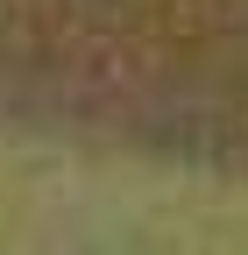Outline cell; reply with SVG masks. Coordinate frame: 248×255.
Returning a JSON list of instances; mask_svg holds the SVG:
<instances>
[{"label":"cell","instance_id":"6da1fadb","mask_svg":"<svg viewBox=\"0 0 248 255\" xmlns=\"http://www.w3.org/2000/svg\"><path fill=\"white\" fill-rule=\"evenodd\" d=\"M0 128L248 184V0H0Z\"/></svg>","mask_w":248,"mask_h":255}]
</instances>
